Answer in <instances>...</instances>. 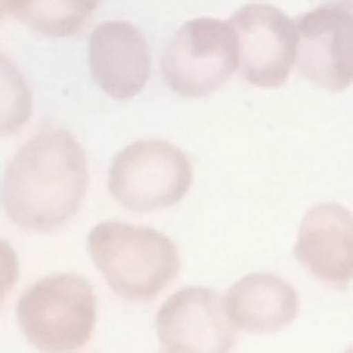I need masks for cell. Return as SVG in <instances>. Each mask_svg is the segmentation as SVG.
Segmentation results:
<instances>
[{
	"label": "cell",
	"instance_id": "30bf717a",
	"mask_svg": "<svg viewBox=\"0 0 353 353\" xmlns=\"http://www.w3.org/2000/svg\"><path fill=\"white\" fill-rule=\"evenodd\" d=\"M294 261L325 288L344 292L353 282V214L338 201L313 205L301 217Z\"/></svg>",
	"mask_w": 353,
	"mask_h": 353
},
{
	"label": "cell",
	"instance_id": "4fadbf2b",
	"mask_svg": "<svg viewBox=\"0 0 353 353\" xmlns=\"http://www.w3.org/2000/svg\"><path fill=\"white\" fill-rule=\"evenodd\" d=\"M34 112V93L22 68L0 53V140H10L19 130L28 128Z\"/></svg>",
	"mask_w": 353,
	"mask_h": 353
},
{
	"label": "cell",
	"instance_id": "ac0fdd59",
	"mask_svg": "<svg viewBox=\"0 0 353 353\" xmlns=\"http://www.w3.org/2000/svg\"><path fill=\"white\" fill-rule=\"evenodd\" d=\"M344 353H353V347H347V350H344Z\"/></svg>",
	"mask_w": 353,
	"mask_h": 353
},
{
	"label": "cell",
	"instance_id": "7c38bea8",
	"mask_svg": "<svg viewBox=\"0 0 353 353\" xmlns=\"http://www.w3.org/2000/svg\"><path fill=\"white\" fill-rule=\"evenodd\" d=\"M3 12L41 37H72L84 28L93 6L87 0H3Z\"/></svg>",
	"mask_w": 353,
	"mask_h": 353
},
{
	"label": "cell",
	"instance_id": "6da1fadb",
	"mask_svg": "<svg viewBox=\"0 0 353 353\" xmlns=\"http://www.w3.org/2000/svg\"><path fill=\"white\" fill-rule=\"evenodd\" d=\"M90 165L68 128H41L0 174V211L28 236H53L84 208Z\"/></svg>",
	"mask_w": 353,
	"mask_h": 353
},
{
	"label": "cell",
	"instance_id": "7a4b0ae2",
	"mask_svg": "<svg viewBox=\"0 0 353 353\" xmlns=\"http://www.w3.org/2000/svg\"><path fill=\"white\" fill-rule=\"evenodd\" d=\"M87 257L97 273L128 304L161 298L180 276V248L155 226L128 220H99L87 232Z\"/></svg>",
	"mask_w": 353,
	"mask_h": 353
},
{
	"label": "cell",
	"instance_id": "d6986e66",
	"mask_svg": "<svg viewBox=\"0 0 353 353\" xmlns=\"http://www.w3.org/2000/svg\"><path fill=\"white\" fill-rule=\"evenodd\" d=\"M159 353H168V350H159Z\"/></svg>",
	"mask_w": 353,
	"mask_h": 353
},
{
	"label": "cell",
	"instance_id": "3957f363",
	"mask_svg": "<svg viewBox=\"0 0 353 353\" xmlns=\"http://www.w3.org/2000/svg\"><path fill=\"white\" fill-rule=\"evenodd\" d=\"M97 288L81 273L41 276L16 301V325L37 353H81L97 335Z\"/></svg>",
	"mask_w": 353,
	"mask_h": 353
},
{
	"label": "cell",
	"instance_id": "277c9868",
	"mask_svg": "<svg viewBox=\"0 0 353 353\" xmlns=\"http://www.w3.org/2000/svg\"><path fill=\"white\" fill-rule=\"evenodd\" d=\"M195 180L192 159L168 140H134L118 149L105 171V189L130 214H161L189 195Z\"/></svg>",
	"mask_w": 353,
	"mask_h": 353
},
{
	"label": "cell",
	"instance_id": "9c48e42d",
	"mask_svg": "<svg viewBox=\"0 0 353 353\" xmlns=\"http://www.w3.org/2000/svg\"><path fill=\"white\" fill-rule=\"evenodd\" d=\"M87 68L90 78L109 99L128 103L140 97L152 74L149 41L134 22L109 19L87 37Z\"/></svg>",
	"mask_w": 353,
	"mask_h": 353
},
{
	"label": "cell",
	"instance_id": "ba28073f",
	"mask_svg": "<svg viewBox=\"0 0 353 353\" xmlns=\"http://www.w3.org/2000/svg\"><path fill=\"white\" fill-rule=\"evenodd\" d=\"M298 22V72L313 87L344 93L353 84V12L344 0L316 6Z\"/></svg>",
	"mask_w": 353,
	"mask_h": 353
},
{
	"label": "cell",
	"instance_id": "8992f818",
	"mask_svg": "<svg viewBox=\"0 0 353 353\" xmlns=\"http://www.w3.org/2000/svg\"><path fill=\"white\" fill-rule=\"evenodd\" d=\"M239 41V72L248 84L273 90L298 65V22L273 3H245L230 16Z\"/></svg>",
	"mask_w": 353,
	"mask_h": 353
},
{
	"label": "cell",
	"instance_id": "2e32d148",
	"mask_svg": "<svg viewBox=\"0 0 353 353\" xmlns=\"http://www.w3.org/2000/svg\"><path fill=\"white\" fill-rule=\"evenodd\" d=\"M6 16V12H3V0H0V19H3Z\"/></svg>",
	"mask_w": 353,
	"mask_h": 353
},
{
	"label": "cell",
	"instance_id": "8fae6325",
	"mask_svg": "<svg viewBox=\"0 0 353 353\" xmlns=\"http://www.w3.org/2000/svg\"><path fill=\"white\" fill-rule=\"evenodd\" d=\"M223 307L239 335H276L298 319V288L276 273H248L223 292Z\"/></svg>",
	"mask_w": 353,
	"mask_h": 353
},
{
	"label": "cell",
	"instance_id": "5bb4252c",
	"mask_svg": "<svg viewBox=\"0 0 353 353\" xmlns=\"http://www.w3.org/2000/svg\"><path fill=\"white\" fill-rule=\"evenodd\" d=\"M19 282V254L6 239H0V310Z\"/></svg>",
	"mask_w": 353,
	"mask_h": 353
},
{
	"label": "cell",
	"instance_id": "e0dca14e",
	"mask_svg": "<svg viewBox=\"0 0 353 353\" xmlns=\"http://www.w3.org/2000/svg\"><path fill=\"white\" fill-rule=\"evenodd\" d=\"M344 3H347V10H350V12H353V0H344Z\"/></svg>",
	"mask_w": 353,
	"mask_h": 353
},
{
	"label": "cell",
	"instance_id": "52a82bcc",
	"mask_svg": "<svg viewBox=\"0 0 353 353\" xmlns=\"http://www.w3.org/2000/svg\"><path fill=\"white\" fill-rule=\"evenodd\" d=\"M236 335L223 294L208 285L176 288L155 313V341L168 353H232Z\"/></svg>",
	"mask_w": 353,
	"mask_h": 353
},
{
	"label": "cell",
	"instance_id": "9a60e30c",
	"mask_svg": "<svg viewBox=\"0 0 353 353\" xmlns=\"http://www.w3.org/2000/svg\"><path fill=\"white\" fill-rule=\"evenodd\" d=\"M87 3H90V6H93V10H97V6H99V3H103V0H87Z\"/></svg>",
	"mask_w": 353,
	"mask_h": 353
},
{
	"label": "cell",
	"instance_id": "5b68a950",
	"mask_svg": "<svg viewBox=\"0 0 353 353\" xmlns=\"http://www.w3.org/2000/svg\"><path fill=\"white\" fill-rule=\"evenodd\" d=\"M239 72L236 28L220 19H189L161 53V81L183 99H205Z\"/></svg>",
	"mask_w": 353,
	"mask_h": 353
}]
</instances>
